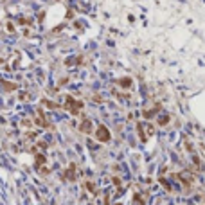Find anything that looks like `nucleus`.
Returning a JSON list of instances; mask_svg holds the SVG:
<instances>
[{
	"label": "nucleus",
	"instance_id": "5",
	"mask_svg": "<svg viewBox=\"0 0 205 205\" xmlns=\"http://www.w3.org/2000/svg\"><path fill=\"white\" fill-rule=\"evenodd\" d=\"M168 121H169V117H168V115H164V117H160V121H158V122H160V124H166Z\"/></svg>",
	"mask_w": 205,
	"mask_h": 205
},
{
	"label": "nucleus",
	"instance_id": "2",
	"mask_svg": "<svg viewBox=\"0 0 205 205\" xmlns=\"http://www.w3.org/2000/svg\"><path fill=\"white\" fill-rule=\"evenodd\" d=\"M81 130H83V132H90V121H87V122H83V124H81Z\"/></svg>",
	"mask_w": 205,
	"mask_h": 205
},
{
	"label": "nucleus",
	"instance_id": "3",
	"mask_svg": "<svg viewBox=\"0 0 205 205\" xmlns=\"http://www.w3.org/2000/svg\"><path fill=\"white\" fill-rule=\"evenodd\" d=\"M119 83H121V87H122V88H126V87H130V83H132V79H121Z\"/></svg>",
	"mask_w": 205,
	"mask_h": 205
},
{
	"label": "nucleus",
	"instance_id": "1",
	"mask_svg": "<svg viewBox=\"0 0 205 205\" xmlns=\"http://www.w3.org/2000/svg\"><path fill=\"white\" fill-rule=\"evenodd\" d=\"M97 139L101 142H108L110 140V132L106 130V126H99L97 128Z\"/></svg>",
	"mask_w": 205,
	"mask_h": 205
},
{
	"label": "nucleus",
	"instance_id": "4",
	"mask_svg": "<svg viewBox=\"0 0 205 205\" xmlns=\"http://www.w3.org/2000/svg\"><path fill=\"white\" fill-rule=\"evenodd\" d=\"M133 205H144V202L140 200V196H135L133 198Z\"/></svg>",
	"mask_w": 205,
	"mask_h": 205
}]
</instances>
